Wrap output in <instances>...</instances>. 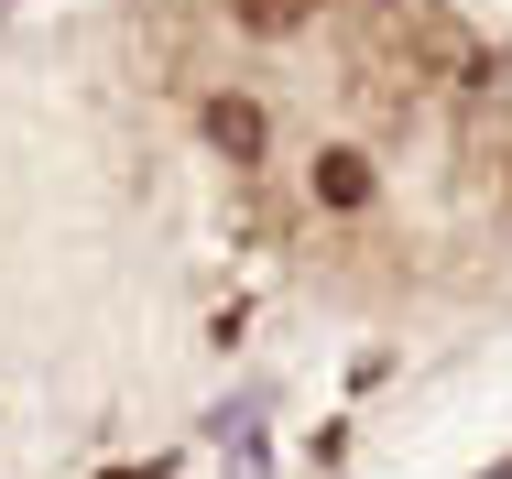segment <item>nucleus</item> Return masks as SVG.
I'll return each instance as SVG.
<instances>
[{
  "label": "nucleus",
  "mask_w": 512,
  "mask_h": 479,
  "mask_svg": "<svg viewBox=\"0 0 512 479\" xmlns=\"http://www.w3.org/2000/svg\"><path fill=\"white\" fill-rule=\"evenodd\" d=\"M414 55H425V77H447V88H469V98L502 88V55H491L458 11H425V22H414Z\"/></svg>",
  "instance_id": "nucleus-1"
},
{
  "label": "nucleus",
  "mask_w": 512,
  "mask_h": 479,
  "mask_svg": "<svg viewBox=\"0 0 512 479\" xmlns=\"http://www.w3.org/2000/svg\"><path fill=\"white\" fill-rule=\"evenodd\" d=\"M197 131L229 153V164H251V153H273V120H262V98H207Z\"/></svg>",
  "instance_id": "nucleus-2"
},
{
  "label": "nucleus",
  "mask_w": 512,
  "mask_h": 479,
  "mask_svg": "<svg viewBox=\"0 0 512 479\" xmlns=\"http://www.w3.org/2000/svg\"><path fill=\"white\" fill-rule=\"evenodd\" d=\"M316 196H327V207H371V153H349V142L316 153Z\"/></svg>",
  "instance_id": "nucleus-3"
},
{
  "label": "nucleus",
  "mask_w": 512,
  "mask_h": 479,
  "mask_svg": "<svg viewBox=\"0 0 512 479\" xmlns=\"http://www.w3.org/2000/svg\"><path fill=\"white\" fill-rule=\"evenodd\" d=\"M240 11V33H306L316 22V0H229Z\"/></svg>",
  "instance_id": "nucleus-4"
},
{
  "label": "nucleus",
  "mask_w": 512,
  "mask_h": 479,
  "mask_svg": "<svg viewBox=\"0 0 512 479\" xmlns=\"http://www.w3.org/2000/svg\"><path fill=\"white\" fill-rule=\"evenodd\" d=\"M491 479H512V469H491Z\"/></svg>",
  "instance_id": "nucleus-5"
}]
</instances>
